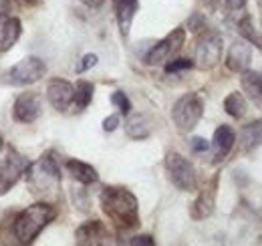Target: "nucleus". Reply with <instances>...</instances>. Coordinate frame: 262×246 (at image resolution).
Returning <instances> with one entry per match:
<instances>
[{
    "mask_svg": "<svg viewBox=\"0 0 262 246\" xmlns=\"http://www.w3.org/2000/svg\"><path fill=\"white\" fill-rule=\"evenodd\" d=\"M117 127H119V115L117 113H113V115H109V117L103 119V129L105 131H115Z\"/></svg>",
    "mask_w": 262,
    "mask_h": 246,
    "instance_id": "cd10ccee",
    "label": "nucleus"
},
{
    "mask_svg": "<svg viewBox=\"0 0 262 246\" xmlns=\"http://www.w3.org/2000/svg\"><path fill=\"white\" fill-rule=\"evenodd\" d=\"M57 210L51 204L45 202H36L33 206H29L25 212H20L18 218L14 220V236L18 238V242L23 244H31L34 238L55 220Z\"/></svg>",
    "mask_w": 262,
    "mask_h": 246,
    "instance_id": "f03ea898",
    "label": "nucleus"
},
{
    "mask_svg": "<svg viewBox=\"0 0 262 246\" xmlns=\"http://www.w3.org/2000/svg\"><path fill=\"white\" fill-rule=\"evenodd\" d=\"M113 8H115V18L119 25V31L123 36H127L135 18V12L139 8L137 0H113Z\"/></svg>",
    "mask_w": 262,
    "mask_h": 246,
    "instance_id": "dca6fc26",
    "label": "nucleus"
},
{
    "mask_svg": "<svg viewBox=\"0 0 262 246\" xmlns=\"http://www.w3.org/2000/svg\"><path fill=\"white\" fill-rule=\"evenodd\" d=\"M47 75V65L38 57H27L16 65H12L6 73V79L10 85L16 87H25V85H33L36 81H40Z\"/></svg>",
    "mask_w": 262,
    "mask_h": 246,
    "instance_id": "423d86ee",
    "label": "nucleus"
},
{
    "mask_svg": "<svg viewBox=\"0 0 262 246\" xmlns=\"http://www.w3.org/2000/svg\"><path fill=\"white\" fill-rule=\"evenodd\" d=\"M27 180L29 186L33 188V192L36 194H51L55 188H59V163L53 157V154H45L38 161L29 163L27 168Z\"/></svg>",
    "mask_w": 262,
    "mask_h": 246,
    "instance_id": "7ed1b4c3",
    "label": "nucleus"
},
{
    "mask_svg": "<svg viewBox=\"0 0 262 246\" xmlns=\"http://www.w3.org/2000/svg\"><path fill=\"white\" fill-rule=\"evenodd\" d=\"M252 61V47L248 40H236L232 47L228 49L226 55V67L232 73H244Z\"/></svg>",
    "mask_w": 262,
    "mask_h": 246,
    "instance_id": "ddd939ff",
    "label": "nucleus"
},
{
    "mask_svg": "<svg viewBox=\"0 0 262 246\" xmlns=\"http://www.w3.org/2000/svg\"><path fill=\"white\" fill-rule=\"evenodd\" d=\"M65 168H67V172L71 174V178L77 180L79 184H83V186H91L99 180L97 170H95L91 163H87V161H81V159H67Z\"/></svg>",
    "mask_w": 262,
    "mask_h": 246,
    "instance_id": "f3484780",
    "label": "nucleus"
},
{
    "mask_svg": "<svg viewBox=\"0 0 262 246\" xmlns=\"http://www.w3.org/2000/svg\"><path fill=\"white\" fill-rule=\"evenodd\" d=\"M97 61H99L97 55H95V53H89V55H85V57H83V59L79 61V65H77V69H75V71H77V73L81 75V73L89 71L91 67H95V65H97Z\"/></svg>",
    "mask_w": 262,
    "mask_h": 246,
    "instance_id": "bb28decb",
    "label": "nucleus"
},
{
    "mask_svg": "<svg viewBox=\"0 0 262 246\" xmlns=\"http://www.w3.org/2000/svg\"><path fill=\"white\" fill-rule=\"evenodd\" d=\"M208 148H210V144H208L204 137H194V139H192V152L202 154V152H208Z\"/></svg>",
    "mask_w": 262,
    "mask_h": 246,
    "instance_id": "c85d7f7f",
    "label": "nucleus"
},
{
    "mask_svg": "<svg viewBox=\"0 0 262 246\" xmlns=\"http://www.w3.org/2000/svg\"><path fill=\"white\" fill-rule=\"evenodd\" d=\"M111 103L123 113V115H129L131 113V101L127 99V95L123 91H115L111 95Z\"/></svg>",
    "mask_w": 262,
    "mask_h": 246,
    "instance_id": "393cba45",
    "label": "nucleus"
},
{
    "mask_svg": "<svg viewBox=\"0 0 262 246\" xmlns=\"http://www.w3.org/2000/svg\"><path fill=\"white\" fill-rule=\"evenodd\" d=\"M188 27H190L192 31H200V29L204 27V18H202L200 14H194V16L190 18V23H188Z\"/></svg>",
    "mask_w": 262,
    "mask_h": 246,
    "instance_id": "7c9ffc66",
    "label": "nucleus"
},
{
    "mask_svg": "<svg viewBox=\"0 0 262 246\" xmlns=\"http://www.w3.org/2000/svg\"><path fill=\"white\" fill-rule=\"evenodd\" d=\"M194 67V61L190 59H173V61L165 63V73H180V71H188Z\"/></svg>",
    "mask_w": 262,
    "mask_h": 246,
    "instance_id": "a878e982",
    "label": "nucleus"
},
{
    "mask_svg": "<svg viewBox=\"0 0 262 246\" xmlns=\"http://www.w3.org/2000/svg\"><path fill=\"white\" fill-rule=\"evenodd\" d=\"M93 93H95V85L89 83V81H77L75 83V95H73V105L81 111V109H87L93 101Z\"/></svg>",
    "mask_w": 262,
    "mask_h": 246,
    "instance_id": "4be33fe9",
    "label": "nucleus"
},
{
    "mask_svg": "<svg viewBox=\"0 0 262 246\" xmlns=\"http://www.w3.org/2000/svg\"><path fill=\"white\" fill-rule=\"evenodd\" d=\"M81 2H83V4H87L89 8H99V6H101L105 0H81Z\"/></svg>",
    "mask_w": 262,
    "mask_h": 246,
    "instance_id": "2f4dec72",
    "label": "nucleus"
},
{
    "mask_svg": "<svg viewBox=\"0 0 262 246\" xmlns=\"http://www.w3.org/2000/svg\"><path fill=\"white\" fill-rule=\"evenodd\" d=\"M186 43V31L180 27V29H173L165 38H162L160 43H156L149 53L145 55V65H160V63H167Z\"/></svg>",
    "mask_w": 262,
    "mask_h": 246,
    "instance_id": "0eeeda50",
    "label": "nucleus"
},
{
    "mask_svg": "<svg viewBox=\"0 0 262 246\" xmlns=\"http://www.w3.org/2000/svg\"><path fill=\"white\" fill-rule=\"evenodd\" d=\"M214 206H216V192H214V186H210V188H206V190L200 192L196 202L190 208V216L194 220H204V218L212 216Z\"/></svg>",
    "mask_w": 262,
    "mask_h": 246,
    "instance_id": "a211bd4d",
    "label": "nucleus"
},
{
    "mask_svg": "<svg viewBox=\"0 0 262 246\" xmlns=\"http://www.w3.org/2000/svg\"><path fill=\"white\" fill-rule=\"evenodd\" d=\"M262 144V119L244 125L240 129V148L242 152H252Z\"/></svg>",
    "mask_w": 262,
    "mask_h": 246,
    "instance_id": "aec40b11",
    "label": "nucleus"
},
{
    "mask_svg": "<svg viewBox=\"0 0 262 246\" xmlns=\"http://www.w3.org/2000/svg\"><path fill=\"white\" fill-rule=\"evenodd\" d=\"M129 244L131 246H154V244H156V240H154L151 236L143 234V236H135V238H131Z\"/></svg>",
    "mask_w": 262,
    "mask_h": 246,
    "instance_id": "c756f323",
    "label": "nucleus"
},
{
    "mask_svg": "<svg viewBox=\"0 0 262 246\" xmlns=\"http://www.w3.org/2000/svg\"><path fill=\"white\" fill-rule=\"evenodd\" d=\"M224 111L228 113L230 117H234V119L244 117V113H246V99L238 91L230 93L228 97L224 99Z\"/></svg>",
    "mask_w": 262,
    "mask_h": 246,
    "instance_id": "5701e85b",
    "label": "nucleus"
},
{
    "mask_svg": "<svg viewBox=\"0 0 262 246\" xmlns=\"http://www.w3.org/2000/svg\"><path fill=\"white\" fill-rule=\"evenodd\" d=\"M75 85L65 79H51L47 85V99L57 111H67L73 105Z\"/></svg>",
    "mask_w": 262,
    "mask_h": 246,
    "instance_id": "9b49d317",
    "label": "nucleus"
},
{
    "mask_svg": "<svg viewBox=\"0 0 262 246\" xmlns=\"http://www.w3.org/2000/svg\"><path fill=\"white\" fill-rule=\"evenodd\" d=\"M238 31L244 36V40H248L250 45H256V47L262 49V38H260V34L256 32V29H254V23H252L250 16H244V18L238 23Z\"/></svg>",
    "mask_w": 262,
    "mask_h": 246,
    "instance_id": "b1692460",
    "label": "nucleus"
},
{
    "mask_svg": "<svg viewBox=\"0 0 262 246\" xmlns=\"http://www.w3.org/2000/svg\"><path fill=\"white\" fill-rule=\"evenodd\" d=\"M99 202H101V210L117 228L131 230L139 226V202L127 188L107 186L103 188Z\"/></svg>",
    "mask_w": 262,
    "mask_h": 246,
    "instance_id": "f257e3e1",
    "label": "nucleus"
},
{
    "mask_svg": "<svg viewBox=\"0 0 262 246\" xmlns=\"http://www.w3.org/2000/svg\"><path fill=\"white\" fill-rule=\"evenodd\" d=\"M222 59V36L216 32H206L196 45V59L194 65L198 69H212Z\"/></svg>",
    "mask_w": 262,
    "mask_h": 246,
    "instance_id": "1a4fd4ad",
    "label": "nucleus"
},
{
    "mask_svg": "<svg viewBox=\"0 0 262 246\" xmlns=\"http://www.w3.org/2000/svg\"><path fill=\"white\" fill-rule=\"evenodd\" d=\"M23 2H27V4H36L38 0H23Z\"/></svg>",
    "mask_w": 262,
    "mask_h": 246,
    "instance_id": "f704fd0d",
    "label": "nucleus"
},
{
    "mask_svg": "<svg viewBox=\"0 0 262 246\" xmlns=\"http://www.w3.org/2000/svg\"><path fill=\"white\" fill-rule=\"evenodd\" d=\"M204 115V99L198 93H186L173 103L171 119L180 131H192Z\"/></svg>",
    "mask_w": 262,
    "mask_h": 246,
    "instance_id": "20e7f679",
    "label": "nucleus"
},
{
    "mask_svg": "<svg viewBox=\"0 0 262 246\" xmlns=\"http://www.w3.org/2000/svg\"><path fill=\"white\" fill-rule=\"evenodd\" d=\"M204 2H206L208 6H216V4H218V0H204Z\"/></svg>",
    "mask_w": 262,
    "mask_h": 246,
    "instance_id": "72a5a7b5",
    "label": "nucleus"
},
{
    "mask_svg": "<svg viewBox=\"0 0 262 246\" xmlns=\"http://www.w3.org/2000/svg\"><path fill=\"white\" fill-rule=\"evenodd\" d=\"M165 170H167V176H169L171 184L176 186L178 190H182V192H196V170H194L190 159H186L184 155L178 154V152H169V154L165 155Z\"/></svg>",
    "mask_w": 262,
    "mask_h": 246,
    "instance_id": "39448f33",
    "label": "nucleus"
},
{
    "mask_svg": "<svg viewBox=\"0 0 262 246\" xmlns=\"http://www.w3.org/2000/svg\"><path fill=\"white\" fill-rule=\"evenodd\" d=\"M27 168H29L27 157L16 154L14 150L8 152V155L0 161V196L16 186V182L27 174Z\"/></svg>",
    "mask_w": 262,
    "mask_h": 246,
    "instance_id": "6e6552de",
    "label": "nucleus"
},
{
    "mask_svg": "<svg viewBox=\"0 0 262 246\" xmlns=\"http://www.w3.org/2000/svg\"><path fill=\"white\" fill-rule=\"evenodd\" d=\"M240 83H242V89L246 93V97L262 109V75L256 71H244L242 77H240Z\"/></svg>",
    "mask_w": 262,
    "mask_h": 246,
    "instance_id": "6ab92c4d",
    "label": "nucleus"
},
{
    "mask_svg": "<svg viewBox=\"0 0 262 246\" xmlns=\"http://www.w3.org/2000/svg\"><path fill=\"white\" fill-rule=\"evenodd\" d=\"M40 109H42L40 97L34 91H29L16 97L14 107H12V115L18 123H33L38 119Z\"/></svg>",
    "mask_w": 262,
    "mask_h": 246,
    "instance_id": "9d476101",
    "label": "nucleus"
},
{
    "mask_svg": "<svg viewBox=\"0 0 262 246\" xmlns=\"http://www.w3.org/2000/svg\"><path fill=\"white\" fill-rule=\"evenodd\" d=\"M6 4L8 0H0V12H6Z\"/></svg>",
    "mask_w": 262,
    "mask_h": 246,
    "instance_id": "473e14b6",
    "label": "nucleus"
},
{
    "mask_svg": "<svg viewBox=\"0 0 262 246\" xmlns=\"http://www.w3.org/2000/svg\"><path fill=\"white\" fill-rule=\"evenodd\" d=\"M2 148H4V139H2V135H0V152H2Z\"/></svg>",
    "mask_w": 262,
    "mask_h": 246,
    "instance_id": "c9c22d12",
    "label": "nucleus"
},
{
    "mask_svg": "<svg viewBox=\"0 0 262 246\" xmlns=\"http://www.w3.org/2000/svg\"><path fill=\"white\" fill-rule=\"evenodd\" d=\"M20 20L6 12H0V53L10 51L20 36Z\"/></svg>",
    "mask_w": 262,
    "mask_h": 246,
    "instance_id": "4468645a",
    "label": "nucleus"
},
{
    "mask_svg": "<svg viewBox=\"0 0 262 246\" xmlns=\"http://www.w3.org/2000/svg\"><path fill=\"white\" fill-rule=\"evenodd\" d=\"M236 144V133L230 125H220L214 131V139H212V148H214V161H222L226 155L232 152Z\"/></svg>",
    "mask_w": 262,
    "mask_h": 246,
    "instance_id": "2eb2a0df",
    "label": "nucleus"
},
{
    "mask_svg": "<svg viewBox=\"0 0 262 246\" xmlns=\"http://www.w3.org/2000/svg\"><path fill=\"white\" fill-rule=\"evenodd\" d=\"M75 238H77V244H81V246L105 244L107 238H109V232H107V228H105L103 222H99V220H89V222H83V224L77 228Z\"/></svg>",
    "mask_w": 262,
    "mask_h": 246,
    "instance_id": "f8f14e48",
    "label": "nucleus"
},
{
    "mask_svg": "<svg viewBox=\"0 0 262 246\" xmlns=\"http://www.w3.org/2000/svg\"><path fill=\"white\" fill-rule=\"evenodd\" d=\"M125 133L129 135L131 139H145L151 133V125L149 119L143 113H133L127 117L125 121Z\"/></svg>",
    "mask_w": 262,
    "mask_h": 246,
    "instance_id": "412c9836",
    "label": "nucleus"
}]
</instances>
